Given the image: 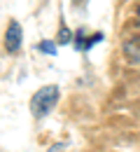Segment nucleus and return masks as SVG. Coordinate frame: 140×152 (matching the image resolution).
Instances as JSON below:
<instances>
[{
  "instance_id": "1",
  "label": "nucleus",
  "mask_w": 140,
  "mask_h": 152,
  "mask_svg": "<svg viewBox=\"0 0 140 152\" xmlns=\"http://www.w3.org/2000/svg\"><path fill=\"white\" fill-rule=\"evenodd\" d=\"M56 101H59V87H54V84L42 87V89L35 91L33 101H30V110H33L35 117H44V115L56 105Z\"/></svg>"
},
{
  "instance_id": "5",
  "label": "nucleus",
  "mask_w": 140,
  "mask_h": 152,
  "mask_svg": "<svg viewBox=\"0 0 140 152\" xmlns=\"http://www.w3.org/2000/svg\"><path fill=\"white\" fill-rule=\"evenodd\" d=\"M68 40H70V31L63 28V31H61V40H59V42H68Z\"/></svg>"
},
{
  "instance_id": "2",
  "label": "nucleus",
  "mask_w": 140,
  "mask_h": 152,
  "mask_svg": "<svg viewBox=\"0 0 140 152\" xmlns=\"http://www.w3.org/2000/svg\"><path fill=\"white\" fill-rule=\"evenodd\" d=\"M21 40H23V33H21L19 21H9V28L5 33V47H7V52H17L21 47Z\"/></svg>"
},
{
  "instance_id": "7",
  "label": "nucleus",
  "mask_w": 140,
  "mask_h": 152,
  "mask_svg": "<svg viewBox=\"0 0 140 152\" xmlns=\"http://www.w3.org/2000/svg\"><path fill=\"white\" fill-rule=\"evenodd\" d=\"M138 14H140V7H138Z\"/></svg>"
},
{
  "instance_id": "4",
  "label": "nucleus",
  "mask_w": 140,
  "mask_h": 152,
  "mask_svg": "<svg viewBox=\"0 0 140 152\" xmlns=\"http://www.w3.org/2000/svg\"><path fill=\"white\" fill-rule=\"evenodd\" d=\"M40 49H42V52H47V54H56V45H54V42H42Z\"/></svg>"
},
{
  "instance_id": "6",
  "label": "nucleus",
  "mask_w": 140,
  "mask_h": 152,
  "mask_svg": "<svg viewBox=\"0 0 140 152\" xmlns=\"http://www.w3.org/2000/svg\"><path fill=\"white\" fill-rule=\"evenodd\" d=\"M49 152H63V145L56 143V145H52V148H49Z\"/></svg>"
},
{
  "instance_id": "3",
  "label": "nucleus",
  "mask_w": 140,
  "mask_h": 152,
  "mask_svg": "<svg viewBox=\"0 0 140 152\" xmlns=\"http://www.w3.org/2000/svg\"><path fill=\"white\" fill-rule=\"evenodd\" d=\"M124 54L128 56V61H140V35L131 38L124 45Z\"/></svg>"
}]
</instances>
